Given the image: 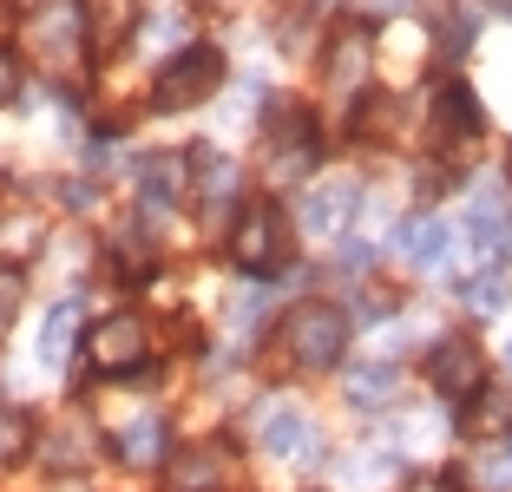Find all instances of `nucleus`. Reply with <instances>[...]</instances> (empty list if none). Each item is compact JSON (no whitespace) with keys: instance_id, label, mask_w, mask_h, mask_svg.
Listing matches in <instances>:
<instances>
[{"instance_id":"f257e3e1","label":"nucleus","mask_w":512,"mask_h":492,"mask_svg":"<svg viewBox=\"0 0 512 492\" xmlns=\"http://www.w3.org/2000/svg\"><path fill=\"white\" fill-rule=\"evenodd\" d=\"M283 348H289V361H296L302 374H329L335 361H342V348H348V315L329 309V302H302V309H289V322H283Z\"/></svg>"},{"instance_id":"f03ea898","label":"nucleus","mask_w":512,"mask_h":492,"mask_svg":"<svg viewBox=\"0 0 512 492\" xmlns=\"http://www.w3.org/2000/svg\"><path fill=\"white\" fill-rule=\"evenodd\" d=\"M217 86H224V53H217V46H184L178 60H165V73L151 86V105H158V112H191V105H204Z\"/></svg>"},{"instance_id":"7ed1b4c3","label":"nucleus","mask_w":512,"mask_h":492,"mask_svg":"<svg viewBox=\"0 0 512 492\" xmlns=\"http://www.w3.org/2000/svg\"><path fill=\"white\" fill-rule=\"evenodd\" d=\"M283 250H289V224H283L276 204H250L237 217V230H230V263H237L243 276H276Z\"/></svg>"},{"instance_id":"20e7f679","label":"nucleus","mask_w":512,"mask_h":492,"mask_svg":"<svg viewBox=\"0 0 512 492\" xmlns=\"http://www.w3.org/2000/svg\"><path fill=\"white\" fill-rule=\"evenodd\" d=\"M27 53L40 66H53V73H73L79 66V46H86V20H79L73 0H53V7H40V14H27Z\"/></svg>"},{"instance_id":"39448f33","label":"nucleus","mask_w":512,"mask_h":492,"mask_svg":"<svg viewBox=\"0 0 512 492\" xmlns=\"http://www.w3.org/2000/svg\"><path fill=\"white\" fill-rule=\"evenodd\" d=\"M145 355H151V335H145L138 315H106V322H92L86 361L99 374H138V368H145Z\"/></svg>"},{"instance_id":"423d86ee","label":"nucleus","mask_w":512,"mask_h":492,"mask_svg":"<svg viewBox=\"0 0 512 492\" xmlns=\"http://www.w3.org/2000/svg\"><path fill=\"white\" fill-rule=\"evenodd\" d=\"M427 374H434V388L447 394V401H473V394L486 388V355L473 335H447V342H434V355H427Z\"/></svg>"},{"instance_id":"0eeeda50","label":"nucleus","mask_w":512,"mask_h":492,"mask_svg":"<svg viewBox=\"0 0 512 492\" xmlns=\"http://www.w3.org/2000/svg\"><path fill=\"white\" fill-rule=\"evenodd\" d=\"M256 440H263V453H276V460H309V453H316V427H309V414H302L296 401L263 407V414H256Z\"/></svg>"},{"instance_id":"6e6552de","label":"nucleus","mask_w":512,"mask_h":492,"mask_svg":"<svg viewBox=\"0 0 512 492\" xmlns=\"http://www.w3.org/2000/svg\"><path fill=\"white\" fill-rule=\"evenodd\" d=\"M401 250L427 269V276H447L453 269V224L447 217H421V224L401 230Z\"/></svg>"},{"instance_id":"1a4fd4ad","label":"nucleus","mask_w":512,"mask_h":492,"mask_svg":"<svg viewBox=\"0 0 512 492\" xmlns=\"http://www.w3.org/2000/svg\"><path fill=\"white\" fill-rule=\"evenodd\" d=\"M467 230H473V243H480L486 256H499V250L512 243V197L486 184V191L473 197V217H467Z\"/></svg>"},{"instance_id":"9d476101","label":"nucleus","mask_w":512,"mask_h":492,"mask_svg":"<svg viewBox=\"0 0 512 492\" xmlns=\"http://www.w3.org/2000/svg\"><path fill=\"white\" fill-rule=\"evenodd\" d=\"M230 473V453L224 447H184L171 460V492H217Z\"/></svg>"},{"instance_id":"9b49d317","label":"nucleus","mask_w":512,"mask_h":492,"mask_svg":"<svg viewBox=\"0 0 512 492\" xmlns=\"http://www.w3.org/2000/svg\"><path fill=\"white\" fill-rule=\"evenodd\" d=\"M355 204H362L355 184H322V191H309V204H302V224L316 230V237H335V230H348Z\"/></svg>"},{"instance_id":"f8f14e48","label":"nucleus","mask_w":512,"mask_h":492,"mask_svg":"<svg viewBox=\"0 0 512 492\" xmlns=\"http://www.w3.org/2000/svg\"><path fill=\"white\" fill-rule=\"evenodd\" d=\"M184 184H191V164H184V158H145V171H138V191H145V210H151V217L178 204Z\"/></svg>"},{"instance_id":"ddd939ff","label":"nucleus","mask_w":512,"mask_h":492,"mask_svg":"<svg viewBox=\"0 0 512 492\" xmlns=\"http://www.w3.org/2000/svg\"><path fill=\"white\" fill-rule=\"evenodd\" d=\"M119 460H132V466H158V460H165V420H158V414L125 420V427H119Z\"/></svg>"},{"instance_id":"4468645a","label":"nucleus","mask_w":512,"mask_h":492,"mask_svg":"<svg viewBox=\"0 0 512 492\" xmlns=\"http://www.w3.org/2000/svg\"><path fill=\"white\" fill-rule=\"evenodd\" d=\"M362 79H368V33H362V27H348L342 40L329 46V86L355 92Z\"/></svg>"},{"instance_id":"2eb2a0df","label":"nucleus","mask_w":512,"mask_h":492,"mask_svg":"<svg viewBox=\"0 0 512 492\" xmlns=\"http://www.w3.org/2000/svg\"><path fill=\"white\" fill-rule=\"evenodd\" d=\"M73 7L86 20V40H99V46L125 40V27H132V0H73Z\"/></svg>"},{"instance_id":"dca6fc26","label":"nucleus","mask_w":512,"mask_h":492,"mask_svg":"<svg viewBox=\"0 0 512 492\" xmlns=\"http://www.w3.org/2000/svg\"><path fill=\"white\" fill-rule=\"evenodd\" d=\"M191 178H197V197H204V210H224V204H230V191H237V164L217 158V151H197Z\"/></svg>"},{"instance_id":"f3484780","label":"nucleus","mask_w":512,"mask_h":492,"mask_svg":"<svg viewBox=\"0 0 512 492\" xmlns=\"http://www.w3.org/2000/svg\"><path fill=\"white\" fill-rule=\"evenodd\" d=\"M348 401L355 407H381V401H394V388H401V374L388 368V361H362V368H348Z\"/></svg>"},{"instance_id":"a211bd4d","label":"nucleus","mask_w":512,"mask_h":492,"mask_svg":"<svg viewBox=\"0 0 512 492\" xmlns=\"http://www.w3.org/2000/svg\"><path fill=\"white\" fill-rule=\"evenodd\" d=\"M73 322H79V302H60V309L46 315V328H40V361H46V368H60V361H66V348H73Z\"/></svg>"},{"instance_id":"6ab92c4d","label":"nucleus","mask_w":512,"mask_h":492,"mask_svg":"<svg viewBox=\"0 0 512 492\" xmlns=\"http://www.w3.org/2000/svg\"><path fill=\"white\" fill-rule=\"evenodd\" d=\"M440 119H447L453 132H480V99L453 79V86H440Z\"/></svg>"},{"instance_id":"aec40b11","label":"nucleus","mask_w":512,"mask_h":492,"mask_svg":"<svg viewBox=\"0 0 512 492\" xmlns=\"http://www.w3.org/2000/svg\"><path fill=\"white\" fill-rule=\"evenodd\" d=\"M27 440H33L27 414H20V407H0V466L20 460V453H27Z\"/></svg>"},{"instance_id":"412c9836","label":"nucleus","mask_w":512,"mask_h":492,"mask_svg":"<svg viewBox=\"0 0 512 492\" xmlns=\"http://www.w3.org/2000/svg\"><path fill=\"white\" fill-rule=\"evenodd\" d=\"M467 302H473L480 315L506 309V276H499V269H486V276H473V283H467Z\"/></svg>"},{"instance_id":"4be33fe9","label":"nucleus","mask_w":512,"mask_h":492,"mask_svg":"<svg viewBox=\"0 0 512 492\" xmlns=\"http://www.w3.org/2000/svg\"><path fill=\"white\" fill-rule=\"evenodd\" d=\"M480 486H486V492L512 486V440H506L499 453H486V460H480Z\"/></svg>"},{"instance_id":"5701e85b","label":"nucleus","mask_w":512,"mask_h":492,"mask_svg":"<svg viewBox=\"0 0 512 492\" xmlns=\"http://www.w3.org/2000/svg\"><path fill=\"white\" fill-rule=\"evenodd\" d=\"M14 92H20V66H14V60H7V53H0V105L14 99Z\"/></svg>"},{"instance_id":"b1692460","label":"nucleus","mask_w":512,"mask_h":492,"mask_svg":"<svg viewBox=\"0 0 512 492\" xmlns=\"http://www.w3.org/2000/svg\"><path fill=\"white\" fill-rule=\"evenodd\" d=\"M355 7H362V14H401L407 0H355Z\"/></svg>"},{"instance_id":"393cba45","label":"nucleus","mask_w":512,"mask_h":492,"mask_svg":"<svg viewBox=\"0 0 512 492\" xmlns=\"http://www.w3.org/2000/svg\"><path fill=\"white\" fill-rule=\"evenodd\" d=\"M506 368H512V348H506Z\"/></svg>"}]
</instances>
